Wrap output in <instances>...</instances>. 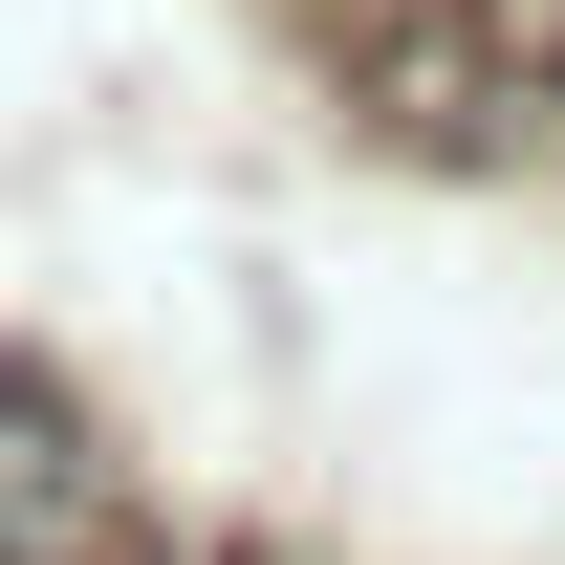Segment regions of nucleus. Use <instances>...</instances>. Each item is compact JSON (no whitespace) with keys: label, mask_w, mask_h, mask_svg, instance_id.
<instances>
[{"label":"nucleus","mask_w":565,"mask_h":565,"mask_svg":"<svg viewBox=\"0 0 565 565\" xmlns=\"http://www.w3.org/2000/svg\"><path fill=\"white\" fill-rule=\"evenodd\" d=\"M0 565H174V522L131 500L109 414L66 370H22V349H0Z\"/></svg>","instance_id":"obj_1"},{"label":"nucleus","mask_w":565,"mask_h":565,"mask_svg":"<svg viewBox=\"0 0 565 565\" xmlns=\"http://www.w3.org/2000/svg\"><path fill=\"white\" fill-rule=\"evenodd\" d=\"M174 565H239V544H174Z\"/></svg>","instance_id":"obj_2"}]
</instances>
